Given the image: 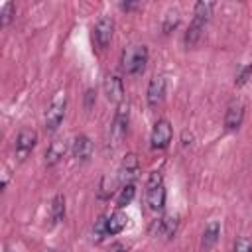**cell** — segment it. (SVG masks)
<instances>
[{
  "instance_id": "cell-1",
  "label": "cell",
  "mask_w": 252,
  "mask_h": 252,
  "mask_svg": "<svg viewBox=\"0 0 252 252\" xmlns=\"http://www.w3.org/2000/svg\"><path fill=\"white\" fill-rule=\"evenodd\" d=\"M148 47L146 45H140V43H134V45H128L124 51H122V69L126 75H140L144 73L146 69V63H148Z\"/></svg>"
},
{
  "instance_id": "cell-2",
  "label": "cell",
  "mask_w": 252,
  "mask_h": 252,
  "mask_svg": "<svg viewBox=\"0 0 252 252\" xmlns=\"http://www.w3.org/2000/svg\"><path fill=\"white\" fill-rule=\"evenodd\" d=\"M146 203L150 211L158 213L165 207V187H163V175L161 171H152L146 181Z\"/></svg>"
},
{
  "instance_id": "cell-3",
  "label": "cell",
  "mask_w": 252,
  "mask_h": 252,
  "mask_svg": "<svg viewBox=\"0 0 252 252\" xmlns=\"http://www.w3.org/2000/svg\"><path fill=\"white\" fill-rule=\"evenodd\" d=\"M65 108H67V94L65 91H57L45 110V132H55L59 124L65 118Z\"/></svg>"
},
{
  "instance_id": "cell-4",
  "label": "cell",
  "mask_w": 252,
  "mask_h": 252,
  "mask_svg": "<svg viewBox=\"0 0 252 252\" xmlns=\"http://www.w3.org/2000/svg\"><path fill=\"white\" fill-rule=\"evenodd\" d=\"M128 120H130V106H128V102H122V104H118V108L114 112V118H112V124H110V142H112V148H116L126 138Z\"/></svg>"
},
{
  "instance_id": "cell-5",
  "label": "cell",
  "mask_w": 252,
  "mask_h": 252,
  "mask_svg": "<svg viewBox=\"0 0 252 252\" xmlns=\"http://www.w3.org/2000/svg\"><path fill=\"white\" fill-rule=\"evenodd\" d=\"M173 138V126L167 118H159L154 128H152V134H150V146L154 150H165L169 146Z\"/></svg>"
},
{
  "instance_id": "cell-6",
  "label": "cell",
  "mask_w": 252,
  "mask_h": 252,
  "mask_svg": "<svg viewBox=\"0 0 252 252\" xmlns=\"http://www.w3.org/2000/svg\"><path fill=\"white\" fill-rule=\"evenodd\" d=\"M140 175V159L134 152H128L124 158H122V163L118 167V181L122 185L126 183H134Z\"/></svg>"
},
{
  "instance_id": "cell-7",
  "label": "cell",
  "mask_w": 252,
  "mask_h": 252,
  "mask_svg": "<svg viewBox=\"0 0 252 252\" xmlns=\"http://www.w3.org/2000/svg\"><path fill=\"white\" fill-rule=\"evenodd\" d=\"M112 33H114V20H112L110 16H100V18L96 20V24H94V30H93V39H94V43H96L100 49L108 47V43H110V39H112Z\"/></svg>"
},
{
  "instance_id": "cell-8",
  "label": "cell",
  "mask_w": 252,
  "mask_h": 252,
  "mask_svg": "<svg viewBox=\"0 0 252 252\" xmlns=\"http://www.w3.org/2000/svg\"><path fill=\"white\" fill-rule=\"evenodd\" d=\"M35 144H37V132H35V130H32V128L20 130V134L16 136V144H14V148H16V158H18L20 161H24V159L32 154V150L35 148Z\"/></svg>"
},
{
  "instance_id": "cell-9",
  "label": "cell",
  "mask_w": 252,
  "mask_h": 252,
  "mask_svg": "<svg viewBox=\"0 0 252 252\" xmlns=\"http://www.w3.org/2000/svg\"><path fill=\"white\" fill-rule=\"evenodd\" d=\"M102 89H104V94L110 102L114 104H122L124 102V83L118 75L114 73H108L104 75V81H102Z\"/></svg>"
},
{
  "instance_id": "cell-10",
  "label": "cell",
  "mask_w": 252,
  "mask_h": 252,
  "mask_svg": "<svg viewBox=\"0 0 252 252\" xmlns=\"http://www.w3.org/2000/svg\"><path fill=\"white\" fill-rule=\"evenodd\" d=\"M177 226H179V215H163L159 217L158 220L152 222V232L156 236H163V238H171L175 232H177Z\"/></svg>"
},
{
  "instance_id": "cell-11",
  "label": "cell",
  "mask_w": 252,
  "mask_h": 252,
  "mask_svg": "<svg viewBox=\"0 0 252 252\" xmlns=\"http://www.w3.org/2000/svg\"><path fill=\"white\" fill-rule=\"evenodd\" d=\"M165 96V77L163 75H154L148 83V91H146V100L152 108L159 106L161 100Z\"/></svg>"
},
{
  "instance_id": "cell-12",
  "label": "cell",
  "mask_w": 252,
  "mask_h": 252,
  "mask_svg": "<svg viewBox=\"0 0 252 252\" xmlns=\"http://www.w3.org/2000/svg\"><path fill=\"white\" fill-rule=\"evenodd\" d=\"M71 154L81 163L89 161L93 158V142H91V138L87 134H77L73 138V142H71Z\"/></svg>"
},
{
  "instance_id": "cell-13",
  "label": "cell",
  "mask_w": 252,
  "mask_h": 252,
  "mask_svg": "<svg viewBox=\"0 0 252 252\" xmlns=\"http://www.w3.org/2000/svg\"><path fill=\"white\" fill-rule=\"evenodd\" d=\"M242 120H244V104L240 100H232L224 112V128L238 130L242 126Z\"/></svg>"
},
{
  "instance_id": "cell-14",
  "label": "cell",
  "mask_w": 252,
  "mask_h": 252,
  "mask_svg": "<svg viewBox=\"0 0 252 252\" xmlns=\"http://www.w3.org/2000/svg\"><path fill=\"white\" fill-rule=\"evenodd\" d=\"M67 148H69L67 140H63V138L53 140L47 146V150H45V165L47 167H53L55 163H59L65 158V154H67Z\"/></svg>"
},
{
  "instance_id": "cell-15",
  "label": "cell",
  "mask_w": 252,
  "mask_h": 252,
  "mask_svg": "<svg viewBox=\"0 0 252 252\" xmlns=\"http://www.w3.org/2000/svg\"><path fill=\"white\" fill-rule=\"evenodd\" d=\"M207 22H209V20H205V18L193 16V20H191V24H189V28H187V32H185V45H187V47H193V45L201 39Z\"/></svg>"
},
{
  "instance_id": "cell-16",
  "label": "cell",
  "mask_w": 252,
  "mask_h": 252,
  "mask_svg": "<svg viewBox=\"0 0 252 252\" xmlns=\"http://www.w3.org/2000/svg\"><path fill=\"white\" fill-rule=\"evenodd\" d=\"M219 236H220V222L219 220H209L205 224V230H203V236H201V248L211 250L217 244Z\"/></svg>"
},
{
  "instance_id": "cell-17",
  "label": "cell",
  "mask_w": 252,
  "mask_h": 252,
  "mask_svg": "<svg viewBox=\"0 0 252 252\" xmlns=\"http://www.w3.org/2000/svg\"><path fill=\"white\" fill-rule=\"evenodd\" d=\"M63 217H65V195L63 193H57L53 197L51 205H49V220L53 224H57V222L63 220Z\"/></svg>"
},
{
  "instance_id": "cell-18",
  "label": "cell",
  "mask_w": 252,
  "mask_h": 252,
  "mask_svg": "<svg viewBox=\"0 0 252 252\" xmlns=\"http://www.w3.org/2000/svg\"><path fill=\"white\" fill-rule=\"evenodd\" d=\"M126 226H128V215H124L122 211H114L108 217V236L120 234Z\"/></svg>"
},
{
  "instance_id": "cell-19",
  "label": "cell",
  "mask_w": 252,
  "mask_h": 252,
  "mask_svg": "<svg viewBox=\"0 0 252 252\" xmlns=\"http://www.w3.org/2000/svg\"><path fill=\"white\" fill-rule=\"evenodd\" d=\"M134 195H136V185H134V183L122 185V187L118 189V195H116V207L122 209V207H126V205H130L132 199H134Z\"/></svg>"
},
{
  "instance_id": "cell-20",
  "label": "cell",
  "mask_w": 252,
  "mask_h": 252,
  "mask_svg": "<svg viewBox=\"0 0 252 252\" xmlns=\"http://www.w3.org/2000/svg\"><path fill=\"white\" fill-rule=\"evenodd\" d=\"M104 236H108V215H100L93 224V240L102 242Z\"/></svg>"
},
{
  "instance_id": "cell-21",
  "label": "cell",
  "mask_w": 252,
  "mask_h": 252,
  "mask_svg": "<svg viewBox=\"0 0 252 252\" xmlns=\"http://www.w3.org/2000/svg\"><path fill=\"white\" fill-rule=\"evenodd\" d=\"M179 20H181L179 10H177V8H169V10L165 12V16H163V22H161L163 33H171V32L179 26Z\"/></svg>"
},
{
  "instance_id": "cell-22",
  "label": "cell",
  "mask_w": 252,
  "mask_h": 252,
  "mask_svg": "<svg viewBox=\"0 0 252 252\" xmlns=\"http://www.w3.org/2000/svg\"><path fill=\"white\" fill-rule=\"evenodd\" d=\"M14 12H16V4L14 2H4L0 8V26L6 28L12 20H14Z\"/></svg>"
},
{
  "instance_id": "cell-23",
  "label": "cell",
  "mask_w": 252,
  "mask_h": 252,
  "mask_svg": "<svg viewBox=\"0 0 252 252\" xmlns=\"http://www.w3.org/2000/svg\"><path fill=\"white\" fill-rule=\"evenodd\" d=\"M213 10H215V2H197L195 8H193V16H199V18H205L209 20L213 16Z\"/></svg>"
},
{
  "instance_id": "cell-24",
  "label": "cell",
  "mask_w": 252,
  "mask_h": 252,
  "mask_svg": "<svg viewBox=\"0 0 252 252\" xmlns=\"http://www.w3.org/2000/svg\"><path fill=\"white\" fill-rule=\"evenodd\" d=\"M250 75H252V63H246V65H242V67H240V71L236 73L234 85H236V87H244V85L248 83Z\"/></svg>"
},
{
  "instance_id": "cell-25",
  "label": "cell",
  "mask_w": 252,
  "mask_h": 252,
  "mask_svg": "<svg viewBox=\"0 0 252 252\" xmlns=\"http://www.w3.org/2000/svg\"><path fill=\"white\" fill-rule=\"evenodd\" d=\"M232 252H252V236H238L234 240V250Z\"/></svg>"
},
{
  "instance_id": "cell-26",
  "label": "cell",
  "mask_w": 252,
  "mask_h": 252,
  "mask_svg": "<svg viewBox=\"0 0 252 252\" xmlns=\"http://www.w3.org/2000/svg\"><path fill=\"white\" fill-rule=\"evenodd\" d=\"M114 181H108V177H104L102 179V183H100V191H98V197L100 199H108L112 193H114Z\"/></svg>"
},
{
  "instance_id": "cell-27",
  "label": "cell",
  "mask_w": 252,
  "mask_h": 252,
  "mask_svg": "<svg viewBox=\"0 0 252 252\" xmlns=\"http://www.w3.org/2000/svg\"><path fill=\"white\" fill-rule=\"evenodd\" d=\"M94 102H96V91L94 89H87V93H85V108H93Z\"/></svg>"
},
{
  "instance_id": "cell-28",
  "label": "cell",
  "mask_w": 252,
  "mask_h": 252,
  "mask_svg": "<svg viewBox=\"0 0 252 252\" xmlns=\"http://www.w3.org/2000/svg\"><path fill=\"white\" fill-rule=\"evenodd\" d=\"M120 8L126 10V12H130V10H138V8H142V4H140V2H122Z\"/></svg>"
},
{
  "instance_id": "cell-29",
  "label": "cell",
  "mask_w": 252,
  "mask_h": 252,
  "mask_svg": "<svg viewBox=\"0 0 252 252\" xmlns=\"http://www.w3.org/2000/svg\"><path fill=\"white\" fill-rule=\"evenodd\" d=\"M181 140H183V142H181V146H183V148H187V146H191V142H193V134L185 130V132H183V138H181Z\"/></svg>"
},
{
  "instance_id": "cell-30",
  "label": "cell",
  "mask_w": 252,
  "mask_h": 252,
  "mask_svg": "<svg viewBox=\"0 0 252 252\" xmlns=\"http://www.w3.org/2000/svg\"><path fill=\"white\" fill-rule=\"evenodd\" d=\"M106 252H126V246L122 242H114V244H110V248Z\"/></svg>"
},
{
  "instance_id": "cell-31",
  "label": "cell",
  "mask_w": 252,
  "mask_h": 252,
  "mask_svg": "<svg viewBox=\"0 0 252 252\" xmlns=\"http://www.w3.org/2000/svg\"><path fill=\"white\" fill-rule=\"evenodd\" d=\"M43 252H53V250H43Z\"/></svg>"
}]
</instances>
